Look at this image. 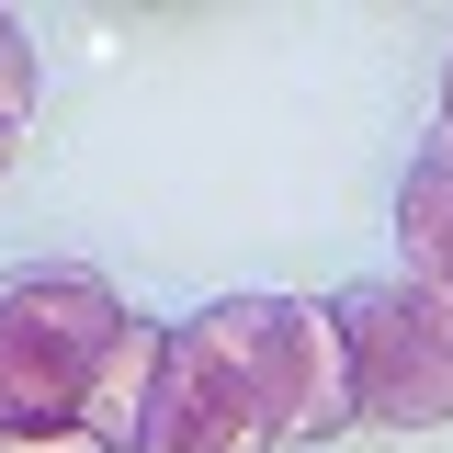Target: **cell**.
Instances as JSON below:
<instances>
[{
	"instance_id": "1",
	"label": "cell",
	"mask_w": 453,
	"mask_h": 453,
	"mask_svg": "<svg viewBox=\"0 0 453 453\" xmlns=\"http://www.w3.org/2000/svg\"><path fill=\"white\" fill-rule=\"evenodd\" d=\"M125 295L91 261H23L0 273V431H68L103 386Z\"/></svg>"
},
{
	"instance_id": "2",
	"label": "cell",
	"mask_w": 453,
	"mask_h": 453,
	"mask_svg": "<svg viewBox=\"0 0 453 453\" xmlns=\"http://www.w3.org/2000/svg\"><path fill=\"white\" fill-rule=\"evenodd\" d=\"M181 329L226 351V374L283 419V442L351 431V340H340L329 306H295V295H216V306H193Z\"/></svg>"
},
{
	"instance_id": "3",
	"label": "cell",
	"mask_w": 453,
	"mask_h": 453,
	"mask_svg": "<svg viewBox=\"0 0 453 453\" xmlns=\"http://www.w3.org/2000/svg\"><path fill=\"white\" fill-rule=\"evenodd\" d=\"M340 340H351V419L386 431H442L453 419V306L408 273L340 283L329 295Z\"/></svg>"
},
{
	"instance_id": "4",
	"label": "cell",
	"mask_w": 453,
	"mask_h": 453,
	"mask_svg": "<svg viewBox=\"0 0 453 453\" xmlns=\"http://www.w3.org/2000/svg\"><path fill=\"white\" fill-rule=\"evenodd\" d=\"M273 442H283V419L226 374V351H216V340H193V329H170L136 453H273Z\"/></svg>"
},
{
	"instance_id": "5",
	"label": "cell",
	"mask_w": 453,
	"mask_h": 453,
	"mask_svg": "<svg viewBox=\"0 0 453 453\" xmlns=\"http://www.w3.org/2000/svg\"><path fill=\"white\" fill-rule=\"evenodd\" d=\"M159 351H170L159 318H125V340H113V363H103V386H91V408H80V431H103L113 453H136L148 396H159Z\"/></svg>"
},
{
	"instance_id": "6",
	"label": "cell",
	"mask_w": 453,
	"mask_h": 453,
	"mask_svg": "<svg viewBox=\"0 0 453 453\" xmlns=\"http://www.w3.org/2000/svg\"><path fill=\"white\" fill-rule=\"evenodd\" d=\"M396 250H408V283H431L453 306V170L442 159L408 170V193H396Z\"/></svg>"
},
{
	"instance_id": "7",
	"label": "cell",
	"mask_w": 453,
	"mask_h": 453,
	"mask_svg": "<svg viewBox=\"0 0 453 453\" xmlns=\"http://www.w3.org/2000/svg\"><path fill=\"white\" fill-rule=\"evenodd\" d=\"M0 125H12V136L35 125V46H23L12 12H0Z\"/></svg>"
},
{
	"instance_id": "8",
	"label": "cell",
	"mask_w": 453,
	"mask_h": 453,
	"mask_svg": "<svg viewBox=\"0 0 453 453\" xmlns=\"http://www.w3.org/2000/svg\"><path fill=\"white\" fill-rule=\"evenodd\" d=\"M0 453H113L103 431H80V419H68V431H0Z\"/></svg>"
},
{
	"instance_id": "9",
	"label": "cell",
	"mask_w": 453,
	"mask_h": 453,
	"mask_svg": "<svg viewBox=\"0 0 453 453\" xmlns=\"http://www.w3.org/2000/svg\"><path fill=\"white\" fill-rule=\"evenodd\" d=\"M431 159L453 170V68H442V136H431Z\"/></svg>"
},
{
	"instance_id": "10",
	"label": "cell",
	"mask_w": 453,
	"mask_h": 453,
	"mask_svg": "<svg viewBox=\"0 0 453 453\" xmlns=\"http://www.w3.org/2000/svg\"><path fill=\"white\" fill-rule=\"evenodd\" d=\"M0 170H12V125H0Z\"/></svg>"
}]
</instances>
